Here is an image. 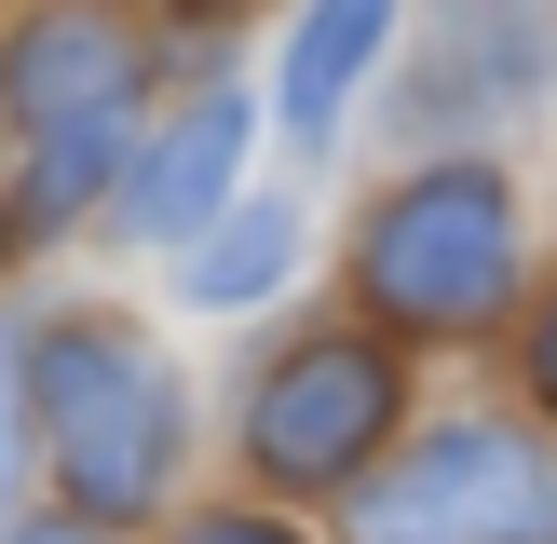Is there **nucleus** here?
Instances as JSON below:
<instances>
[{
  "label": "nucleus",
  "mask_w": 557,
  "mask_h": 544,
  "mask_svg": "<svg viewBox=\"0 0 557 544\" xmlns=\"http://www.w3.org/2000/svg\"><path fill=\"white\" fill-rule=\"evenodd\" d=\"M0 245H14V232H0Z\"/></svg>",
  "instance_id": "15"
},
{
  "label": "nucleus",
  "mask_w": 557,
  "mask_h": 544,
  "mask_svg": "<svg viewBox=\"0 0 557 544\" xmlns=\"http://www.w3.org/2000/svg\"><path fill=\"white\" fill-rule=\"evenodd\" d=\"M381 422H395V354H381V341H299L286 368L259 381V408H245L259 462L299 477V490L354 477V462L381 449Z\"/></svg>",
  "instance_id": "4"
},
{
  "label": "nucleus",
  "mask_w": 557,
  "mask_h": 544,
  "mask_svg": "<svg viewBox=\"0 0 557 544\" xmlns=\"http://www.w3.org/2000/svg\"><path fill=\"white\" fill-rule=\"evenodd\" d=\"M381 27H395V0H313V27L286 41V123L299 136L341 123V96H354V69L381 54Z\"/></svg>",
  "instance_id": "8"
},
{
  "label": "nucleus",
  "mask_w": 557,
  "mask_h": 544,
  "mask_svg": "<svg viewBox=\"0 0 557 544\" xmlns=\"http://www.w3.org/2000/svg\"><path fill=\"white\" fill-rule=\"evenodd\" d=\"M27 544H82V531H27Z\"/></svg>",
  "instance_id": "14"
},
{
  "label": "nucleus",
  "mask_w": 557,
  "mask_h": 544,
  "mask_svg": "<svg viewBox=\"0 0 557 544\" xmlns=\"http://www.w3.org/2000/svg\"><path fill=\"white\" fill-rule=\"evenodd\" d=\"M544 69H557V14L544 0H449V14H435V54L408 69V123L462 136L504 96H544Z\"/></svg>",
  "instance_id": "5"
},
{
  "label": "nucleus",
  "mask_w": 557,
  "mask_h": 544,
  "mask_svg": "<svg viewBox=\"0 0 557 544\" xmlns=\"http://www.w3.org/2000/svg\"><path fill=\"white\" fill-rule=\"evenodd\" d=\"M232 150H245V109L232 96H205V109H177V123L136 150V177H123V232H163L177 245L190 218L218 205V177H232Z\"/></svg>",
  "instance_id": "7"
},
{
  "label": "nucleus",
  "mask_w": 557,
  "mask_h": 544,
  "mask_svg": "<svg viewBox=\"0 0 557 544\" xmlns=\"http://www.w3.org/2000/svg\"><path fill=\"white\" fill-rule=\"evenodd\" d=\"M123 82H136V41L109 14H41L14 41V109L41 136H69V123H123Z\"/></svg>",
  "instance_id": "6"
},
{
  "label": "nucleus",
  "mask_w": 557,
  "mask_h": 544,
  "mask_svg": "<svg viewBox=\"0 0 557 544\" xmlns=\"http://www.w3.org/2000/svg\"><path fill=\"white\" fill-rule=\"evenodd\" d=\"M368 286L395 299V326H435V341H476L517 286V205L476 163H435L422 190H395L368 232Z\"/></svg>",
  "instance_id": "2"
},
{
  "label": "nucleus",
  "mask_w": 557,
  "mask_h": 544,
  "mask_svg": "<svg viewBox=\"0 0 557 544\" xmlns=\"http://www.w3.org/2000/svg\"><path fill=\"white\" fill-rule=\"evenodd\" d=\"M0 490H14V354H0Z\"/></svg>",
  "instance_id": "12"
},
{
  "label": "nucleus",
  "mask_w": 557,
  "mask_h": 544,
  "mask_svg": "<svg viewBox=\"0 0 557 544\" xmlns=\"http://www.w3.org/2000/svg\"><path fill=\"white\" fill-rule=\"evenodd\" d=\"M531 381H544V408H557V313H544V341H531Z\"/></svg>",
  "instance_id": "13"
},
{
  "label": "nucleus",
  "mask_w": 557,
  "mask_h": 544,
  "mask_svg": "<svg viewBox=\"0 0 557 544\" xmlns=\"http://www.w3.org/2000/svg\"><path fill=\"white\" fill-rule=\"evenodd\" d=\"M190 544H299V531H272V517H205Z\"/></svg>",
  "instance_id": "11"
},
{
  "label": "nucleus",
  "mask_w": 557,
  "mask_h": 544,
  "mask_svg": "<svg viewBox=\"0 0 557 544\" xmlns=\"http://www.w3.org/2000/svg\"><path fill=\"white\" fill-rule=\"evenodd\" d=\"M544 517H557L544 449H517V435L462 422V435H435V449L368 504V544H531Z\"/></svg>",
  "instance_id": "3"
},
{
  "label": "nucleus",
  "mask_w": 557,
  "mask_h": 544,
  "mask_svg": "<svg viewBox=\"0 0 557 544\" xmlns=\"http://www.w3.org/2000/svg\"><path fill=\"white\" fill-rule=\"evenodd\" d=\"M96 177H109V123H69V136H41V218H69Z\"/></svg>",
  "instance_id": "10"
},
{
  "label": "nucleus",
  "mask_w": 557,
  "mask_h": 544,
  "mask_svg": "<svg viewBox=\"0 0 557 544\" xmlns=\"http://www.w3.org/2000/svg\"><path fill=\"white\" fill-rule=\"evenodd\" d=\"M41 435L96 517H136L177 462V381L123 326H41Z\"/></svg>",
  "instance_id": "1"
},
{
  "label": "nucleus",
  "mask_w": 557,
  "mask_h": 544,
  "mask_svg": "<svg viewBox=\"0 0 557 544\" xmlns=\"http://www.w3.org/2000/svg\"><path fill=\"white\" fill-rule=\"evenodd\" d=\"M286 272H299V218H286V205H245V218H218V245L190 259V299H205V313H232V299L286 286Z\"/></svg>",
  "instance_id": "9"
}]
</instances>
